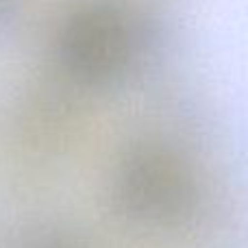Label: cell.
<instances>
[{"label":"cell","instance_id":"1","mask_svg":"<svg viewBox=\"0 0 248 248\" xmlns=\"http://www.w3.org/2000/svg\"><path fill=\"white\" fill-rule=\"evenodd\" d=\"M120 46V22L107 7H87L70 20L65 31V52L85 72L103 70L113 61Z\"/></svg>","mask_w":248,"mask_h":248}]
</instances>
